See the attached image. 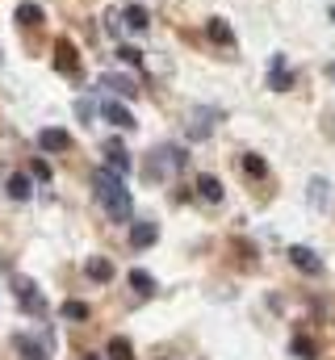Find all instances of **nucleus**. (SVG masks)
Returning a JSON list of instances; mask_svg holds the SVG:
<instances>
[{"instance_id": "4be33fe9", "label": "nucleus", "mask_w": 335, "mask_h": 360, "mask_svg": "<svg viewBox=\"0 0 335 360\" xmlns=\"http://www.w3.org/2000/svg\"><path fill=\"white\" fill-rule=\"evenodd\" d=\"M239 164H244V172H248V176H268V164H264V160H260V155H244V160H239Z\"/></svg>"}, {"instance_id": "1a4fd4ad", "label": "nucleus", "mask_w": 335, "mask_h": 360, "mask_svg": "<svg viewBox=\"0 0 335 360\" xmlns=\"http://www.w3.org/2000/svg\"><path fill=\"white\" fill-rule=\"evenodd\" d=\"M38 147H42V151H68V147H72V134L59 130V126H46V130L38 134Z\"/></svg>"}, {"instance_id": "39448f33", "label": "nucleus", "mask_w": 335, "mask_h": 360, "mask_svg": "<svg viewBox=\"0 0 335 360\" xmlns=\"http://www.w3.org/2000/svg\"><path fill=\"white\" fill-rule=\"evenodd\" d=\"M101 89L113 92L118 101H134V96H139V84H134V76H122V72H105V76H101Z\"/></svg>"}, {"instance_id": "bb28decb", "label": "nucleus", "mask_w": 335, "mask_h": 360, "mask_svg": "<svg viewBox=\"0 0 335 360\" xmlns=\"http://www.w3.org/2000/svg\"><path fill=\"white\" fill-rule=\"evenodd\" d=\"M76 113H80V117H92V101H88V96L76 101Z\"/></svg>"}, {"instance_id": "cd10ccee", "label": "nucleus", "mask_w": 335, "mask_h": 360, "mask_svg": "<svg viewBox=\"0 0 335 360\" xmlns=\"http://www.w3.org/2000/svg\"><path fill=\"white\" fill-rule=\"evenodd\" d=\"M105 30H109V34L118 38V34H122V17H105Z\"/></svg>"}, {"instance_id": "412c9836", "label": "nucleus", "mask_w": 335, "mask_h": 360, "mask_svg": "<svg viewBox=\"0 0 335 360\" xmlns=\"http://www.w3.org/2000/svg\"><path fill=\"white\" fill-rule=\"evenodd\" d=\"M88 276H92V281H109V276H113V264H109V260H101V256H92V260H88Z\"/></svg>"}, {"instance_id": "473e14b6", "label": "nucleus", "mask_w": 335, "mask_h": 360, "mask_svg": "<svg viewBox=\"0 0 335 360\" xmlns=\"http://www.w3.org/2000/svg\"><path fill=\"white\" fill-rule=\"evenodd\" d=\"M331 122H335V113H331ZM331 134H335V126H331Z\"/></svg>"}, {"instance_id": "9b49d317", "label": "nucleus", "mask_w": 335, "mask_h": 360, "mask_svg": "<svg viewBox=\"0 0 335 360\" xmlns=\"http://www.w3.org/2000/svg\"><path fill=\"white\" fill-rule=\"evenodd\" d=\"M206 34H210V42H218V46H235V34H231V25H227L222 17H210V21H206Z\"/></svg>"}, {"instance_id": "2f4dec72", "label": "nucleus", "mask_w": 335, "mask_h": 360, "mask_svg": "<svg viewBox=\"0 0 335 360\" xmlns=\"http://www.w3.org/2000/svg\"><path fill=\"white\" fill-rule=\"evenodd\" d=\"M331 21H335V4H331Z\"/></svg>"}, {"instance_id": "423d86ee", "label": "nucleus", "mask_w": 335, "mask_h": 360, "mask_svg": "<svg viewBox=\"0 0 335 360\" xmlns=\"http://www.w3.org/2000/svg\"><path fill=\"white\" fill-rule=\"evenodd\" d=\"M101 113H105V122H109V126H118V130H134V113H130L118 96H105Z\"/></svg>"}, {"instance_id": "aec40b11", "label": "nucleus", "mask_w": 335, "mask_h": 360, "mask_svg": "<svg viewBox=\"0 0 335 360\" xmlns=\"http://www.w3.org/2000/svg\"><path fill=\"white\" fill-rule=\"evenodd\" d=\"M130 352H134V348H130L126 335H113V340H109V360H134Z\"/></svg>"}, {"instance_id": "f3484780", "label": "nucleus", "mask_w": 335, "mask_h": 360, "mask_svg": "<svg viewBox=\"0 0 335 360\" xmlns=\"http://www.w3.org/2000/svg\"><path fill=\"white\" fill-rule=\"evenodd\" d=\"M310 205L315 210H327L331 205V184L327 180H310Z\"/></svg>"}, {"instance_id": "6e6552de", "label": "nucleus", "mask_w": 335, "mask_h": 360, "mask_svg": "<svg viewBox=\"0 0 335 360\" xmlns=\"http://www.w3.org/2000/svg\"><path fill=\"white\" fill-rule=\"evenodd\" d=\"M289 260H293V269L310 272V276H319V272H323V260H319L310 248H302V243H298V248H289Z\"/></svg>"}, {"instance_id": "2eb2a0df", "label": "nucleus", "mask_w": 335, "mask_h": 360, "mask_svg": "<svg viewBox=\"0 0 335 360\" xmlns=\"http://www.w3.org/2000/svg\"><path fill=\"white\" fill-rule=\"evenodd\" d=\"M130 289H134L139 297H151V293H156V276H151V272H143V269H134V272H130Z\"/></svg>"}, {"instance_id": "c85d7f7f", "label": "nucleus", "mask_w": 335, "mask_h": 360, "mask_svg": "<svg viewBox=\"0 0 335 360\" xmlns=\"http://www.w3.org/2000/svg\"><path fill=\"white\" fill-rule=\"evenodd\" d=\"M34 176H42V180H51V168L42 164V160H34Z\"/></svg>"}, {"instance_id": "393cba45", "label": "nucleus", "mask_w": 335, "mask_h": 360, "mask_svg": "<svg viewBox=\"0 0 335 360\" xmlns=\"http://www.w3.org/2000/svg\"><path fill=\"white\" fill-rule=\"evenodd\" d=\"M59 314H63V319H88V306H84V302H63Z\"/></svg>"}, {"instance_id": "a211bd4d", "label": "nucleus", "mask_w": 335, "mask_h": 360, "mask_svg": "<svg viewBox=\"0 0 335 360\" xmlns=\"http://www.w3.org/2000/svg\"><path fill=\"white\" fill-rule=\"evenodd\" d=\"M4 188H8V197H13V201H30V176H21V172H17V176H8Z\"/></svg>"}, {"instance_id": "7c9ffc66", "label": "nucleus", "mask_w": 335, "mask_h": 360, "mask_svg": "<svg viewBox=\"0 0 335 360\" xmlns=\"http://www.w3.org/2000/svg\"><path fill=\"white\" fill-rule=\"evenodd\" d=\"M84 360H101V356H84Z\"/></svg>"}, {"instance_id": "b1692460", "label": "nucleus", "mask_w": 335, "mask_h": 360, "mask_svg": "<svg viewBox=\"0 0 335 360\" xmlns=\"http://www.w3.org/2000/svg\"><path fill=\"white\" fill-rule=\"evenodd\" d=\"M17 21H21V25H38V21H42V8H38V4H21V8H17Z\"/></svg>"}, {"instance_id": "7ed1b4c3", "label": "nucleus", "mask_w": 335, "mask_h": 360, "mask_svg": "<svg viewBox=\"0 0 335 360\" xmlns=\"http://www.w3.org/2000/svg\"><path fill=\"white\" fill-rule=\"evenodd\" d=\"M222 122V109H210V105H193L189 109V122H184V134L189 139H210V130Z\"/></svg>"}, {"instance_id": "9d476101", "label": "nucleus", "mask_w": 335, "mask_h": 360, "mask_svg": "<svg viewBox=\"0 0 335 360\" xmlns=\"http://www.w3.org/2000/svg\"><path fill=\"white\" fill-rule=\"evenodd\" d=\"M55 68H59L63 76H80V59H76L72 42H59V46H55Z\"/></svg>"}, {"instance_id": "5701e85b", "label": "nucleus", "mask_w": 335, "mask_h": 360, "mask_svg": "<svg viewBox=\"0 0 335 360\" xmlns=\"http://www.w3.org/2000/svg\"><path fill=\"white\" fill-rule=\"evenodd\" d=\"M315 352H319V348H315V340H306V335H298V340H293V356H298V360H315Z\"/></svg>"}, {"instance_id": "c756f323", "label": "nucleus", "mask_w": 335, "mask_h": 360, "mask_svg": "<svg viewBox=\"0 0 335 360\" xmlns=\"http://www.w3.org/2000/svg\"><path fill=\"white\" fill-rule=\"evenodd\" d=\"M327 80H331V84H335V59H331V63H327Z\"/></svg>"}, {"instance_id": "6ab92c4d", "label": "nucleus", "mask_w": 335, "mask_h": 360, "mask_svg": "<svg viewBox=\"0 0 335 360\" xmlns=\"http://www.w3.org/2000/svg\"><path fill=\"white\" fill-rule=\"evenodd\" d=\"M13 344L25 352V360H46V348H42V344H34L30 335H13Z\"/></svg>"}, {"instance_id": "f8f14e48", "label": "nucleus", "mask_w": 335, "mask_h": 360, "mask_svg": "<svg viewBox=\"0 0 335 360\" xmlns=\"http://www.w3.org/2000/svg\"><path fill=\"white\" fill-rule=\"evenodd\" d=\"M105 164H109L113 172H130V151H126L122 143H105Z\"/></svg>"}, {"instance_id": "0eeeda50", "label": "nucleus", "mask_w": 335, "mask_h": 360, "mask_svg": "<svg viewBox=\"0 0 335 360\" xmlns=\"http://www.w3.org/2000/svg\"><path fill=\"white\" fill-rule=\"evenodd\" d=\"M268 89L272 92L293 89V72L285 68V55H272V63H268Z\"/></svg>"}, {"instance_id": "ddd939ff", "label": "nucleus", "mask_w": 335, "mask_h": 360, "mask_svg": "<svg viewBox=\"0 0 335 360\" xmlns=\"http://www.w3.org/2000/svg\"><path fill=\"white\" fill-rule=\"evenodd\" d=\"M156 239H160L156 222H134V226H130V243H134V248H151Z\"/></svg>"}, {"instance_id": "f257e3e1", "label": "nucleus", "mask_w": 335, "mask_h": 360, "mask_svg": "<svg viewBox=\"0 0 335 360\" xmlns=\"http://www.w3.org/2000/svg\"><path fill=\"white\" fill-rule=\"evenodd\" d=\"M92 188H96V201L105 205L109 222H130V218H134V197H130V188L122 184V172L96 168V172H92Z\"/></svg>"}, {"instance_id": "4468645a", "label": "nucleus", "mask_w": 335, "mask_h": 360, "mask_svg": "<svg viewBox=\"0 0 335 360\" xmlns=\"http://www.w3.org/2000/svg\"><path fill=\"white\" fill-rule=\"evenodd\" d=\"M197 197L210 201V205H218V201H222V180L218 176H201L197 180Z\"/></svg>"}, {"instance_id": "a878e982", "label": "nucleus", "mask_w": 335, "mask_h": 360, "mask_svg": "<svg viewBox=\"0 0 335 360\" xmlns=\"http://www.w3.org/2000/svg\"><path fill=\"white\" fill-rule=\"evenodd\" d=\"M118 55H122V59H126L130 68H143V51H134V46H122Z\"/></svg>"}, {"instance_id": "20e7f679", "label": "nucleus", "mask_w": 335, "mask_h": 360, "mask_svg": "<svg viewBox=\"0 0 335 360\" xmlns=\"http://www.w3.org/2000/svg\"><path fill=\"white\" fill-rule=\"evenodd\" d=\"M13 293H17V302H21L25 314H34V319L46 314V297H42V289H38L30 276H13Z\"/></svg>"}, {"instance_id": "dca6fc26", "label": "nucleus", "mask_w": 335, "mask_h": 360, "mask_svg": "<svg viewBox=\"0 0 335 360\" xmlns=\"http://www.w3.org/2000/svg\"><path fill=\"white\" fill-rule=\"evenodd\" d=\"M122 21H126V30H134V34L151 25V17H147V8H143V4H134V8H126V13H122Z\"/></svg>"}, {"instance_id": "f03ea898", "label": "nucleus", "mask_w": 335, "mask_h": 360, "mask_svg": "<svg viewBox=\"0 0 335 360\" xmlns=\"http://www.w3.org/2000/svg\"><path fill=\"white\" fill-rule=\"evenodd\" d=\"M184 147H172V143H164V147H156L147 160H143V176L147 180H168V176H176L180 168H184Z\"/></svg>"}]
</instances>
